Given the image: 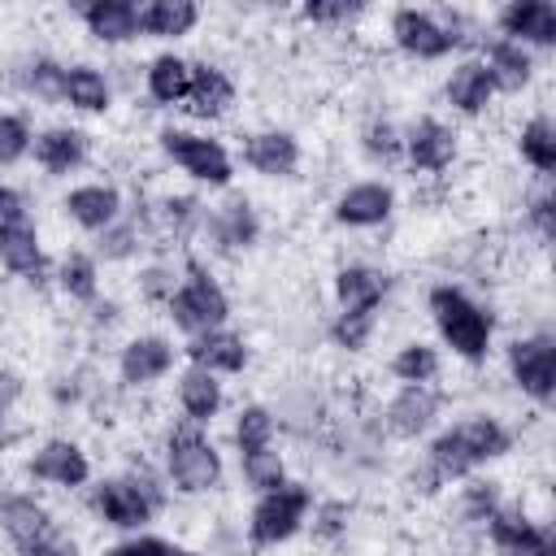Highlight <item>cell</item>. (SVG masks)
<instances>
[{
  "mask_svg": "<svg viewBox=\"0 0 556 556\" xmlns=\"http://www.w3.org/2000/svg\"><path fill=\"white\" fill-rule=\"evenodd\" d=\"M504 447H508L504 426L491 421V417H473V421H460L456 430H447V434L434 439V447H430V469H434V478H460V473H469L473 465L500 456Z\"/></svg>",
  "mask_w": 556,
  "mask_h": 556,
  "instance_id": "obj_1",
  "label": "cell"
},
{
  "mask_svg": "<svg viewBox=\"0 0 556 556\" xmlns=\"http://www.w3.org/2000/svg\"><path fill=\"white\" fill-rule=\"evenodd\" d=\"M430 313L443 330V339L460 352V356H482L486 352V339H491V317L469 300L460 295L456 287H434L430 291Z\"/></svg>",
  "mask_w": 556,
  "mask_h": 556,
  "instance_id": "obj_2",
  "label": "cell"
},
{
  "mask_svg": "<svg viewBox=\"0 0 556 556\" xmlns=\"http://www.w3.org/2000/svg\"><path fill=\"white\" fill-rule=\"evenodd\" d=\"M0 521H4L9 539L22 547V556H74V543H65V539L52 530L48 513H43L35 500H26V495L4 500Z\"/></svg>",
  "mask_w": 556,
  "mask_h": 556,
  "instance_id": "obj_3",
  "label": "cell"
},
{
  "mask_svg": "<svg viewBox=\"0 0 556 556\" xmlns=\"http://www.w3.org/2000/svg\"><path fill=\"white\" fill-rule=\"evenodd\" d=\"M187 274H191V278L169 295V317H174L182 330L204 334V330H213V326L226 317V295H222V287H217L200 265H191Z\"/></svg>",
  "mask_w": 556,
  "mask_h": 556,
  "instance_id": "obj_4",
  "label": "cell"
},
{
  "mask_svg": "<svg viewBox=\"0 0 556 556\" xmlns=\"http://www.w3.org/2000/svg\"><path fill=\"white\" fill-rule=\"evenodd\" d=\"M169 473L182 491H208L217 482L222 465H217V452L191 426H182L169 434Z\"/></svg>",
  "mask_w": 556,
  "mask_h": 556,
  "instance_id": "obj_5",
  "label": "cell"
},
{
  "mask_svg": "<svg viewBox=\"0 0 556 556\" xmlns=\"http://www.w3.org/2000/svg\"><path fill=\"white\" fill-rule=\"evenodd\" d=\"M304 508H308V491L304 486H274L261 495L256 513H252V539L256 543H278L287 534H295V526L304 521Z\"/></svg>",
  "mask_w": 556,
  "mask_h": 556,
  "instance_id": "obj_6",
  "label": "cell"
},
{
  "mask_svg": "<svg viewBox=\"0 0 556 556\" xmlns=\"http://www.w3.org/2000/svg\"><path fill=\"white\" fill-rule=\"evenodd\" d=\"M161 504V495H156V486L143 478H117V482H104L100 491H96V508H100V517L109 521V526H143L148 517H152V508Z\"/></svg>",
  "mask_w": 556,
  "mask_h": 556,
  "instance_id": "obj_7",
  "label": "cell"
},
{
  "mask_svg": "<svg viewBox=\"0 0 556 556\" xmlns=\"http://www.w3.org/2000/svg\"><path fill=\"white\" fill-rule=\"evenodd\" d=\"M165 152L195 178L204 182H226L230 178V156L222 152L217 139H200V135H187V130H165Z\"/></svg>",
  "mask_w": 556,
  "mask_h": 556,
  "instance_id": "obj_8",
  "label": "cell"
},
{
  "mask_svg": "<svg viewBox=\"0 0 556 556\" xmlns=\"http://www.w3.org/2000/svg\"><path fill=\"white\" fill-rule=\"evenodd\" d=\"M513 378L534 400H552V387H556V343L547 334L517 339L513 343Z\"/></svg>",
  "mask_w": 556,
  "mask_h": 556,
  "instance_id": "obj_9",
  "label": "cell"
},
{
  "mask_svg": "<svg viewBox=\"0 0 556 556\" xmlns=\"http://www.w3.org/2000/svg\"><path fill=\"white\" fill-rule=\"evenodd\" d=\"M391 35H395L400 48L413 52V56H443V52H452V48L460 43L456 26H439V22H434L430 13H421V9H400L395 22H391Z\"/></svg>",
  "mask_w": 556,
  "mask_h": 556,
  "instance_id": "obj_10",
  "label": "cell"
},
{
  "mask_svg": "<svg viewBox=\"0 0 556 556\" xmlns=\"http://www.w3.org/2000/svg\"><path fill=\"white\" fill-rule=\"evenodd\" d=\"M491 539H495L500 556H556V539L543 526L526 521L521 513H495Z\"/></svg>",
  "mask_w": 556,
  "mask_h": 556,
  "instance_id": "obj_11",
  "label": "cell"
},
{
  "mask_svg": "<svg viewBox=\"0 0 556 556\" xmlns=\"http://www.w3.org/2000/svg\"><path fill=\"white\" fill-rule=\"evenodd\" d=\"M0 261L13 274H26L30 282L43 274V252H39V239H35L26 217H13V222L0 226Z\"/></svg>",
  "mask_w": 556,
  "mask_h": 556,
  "instance_id": "obj_12",
  "label": "cell"
},
{
  "mask_svg": "<svg viewBox=\"0 0 556 556\" xmlns=\"http://www.w3.org/2000/svg\"><path fill=\"white\" fill-rule=\"evenodd\" d=\"M30 473L43 482H56V486H83L87 482V456L74 443L56 439V443L39 447V456L30 460Z\"/></svg>",
  "mask_w": 556,
  "mask_h": 556,
  "instance_id": "obj_13",
  "label": "cell"
},
{
  "mask_svg": "<svg viewBox=\"0 0 556 556\" xmlns=\"http://www.w3.org/2000/svg\"><path fill=\"white\" fill-rule=\"evenodd\" d=\"M504 30L513 35V43L534 39V43H552L556 39V9L543 0H517L504 9Z\"/></svg>",
  "mask_w": 556,
  "mask_h": 556,
  "instance_id": "obj_14",
  "label": "cell"
},
{
  "mask_svg": "<svg viewBox=\"0 0 556 556\" xmlns=\"http://www.w3.org/2000/svg\"><path fill=\"white\" fill-rule=\"evenodd\" d=\"M408 156H413L417 169H443L456 156V135L426 117L408 130Z\"/></svg>",
  "mask_w": 556,
  "mask_h": 556,
  "instance_id": "obj_15",
  "label": "cell"
},
{
  "mask_svg": "<svg viewBox=\"0 0 556 556\" xmlns=\"http://www.w3.org/2000/svg\"><path fill=\"white\" fill-rule=\"evenodd\" d=\"M243 156H248V165L261 169V174H291L295 161H300V148H295L291 135H282V130H265V135H252V139H248Z\"/></svg>",
  "mask_w": 556,
  "mask_h": 556,
  "instance_id": "obj_16",
  "label": "cell"
},
{
  "mask_svg": "<svg viewBox=\"0 0 556 556\" xmlns=\"http://www.w3.org/2000/svg\"><path fill=\"white\" fill-rule=\"evenodd\" d=\"M191 361H195V369H226V374H235V369H243V361H248V352H243V339L239 334H226V330H204L191 348Z\"/></svg>",
  "mask_w": 556,
  "mask_h": 556,
  "instance_id": "obj_17",
  "label": "cell"
},
{
  "mask_svg": "<svg viewBox=\"0 0 556 556\" xmlns=\"http://www.w3.org/2000/svg\"><path fill=\"white\" fill-rule=\"evenodd\" d=\"M434 408H439V395H434L430 387H404V391L395 395V404L387 408V426H391L395 434H421V430L430 426Z\"/></svg>",
  "mask_w": 556,
  "mask_h": 556,
  "instance_id": "obj_18",
  "label": "cell"
},
{
  "mask_svg": "<svg viewBox=\"0 0 556 556\" xmlns=\"http://www.w3.org/2000/svg\"><path fill=\"white\" fill-rule=\"evenodd\" d=\"M230 78L217 70V65H195L191 70V87H187V100H191V113L195 117H217L226 113L230 104Z\"/></svg>",
  "mask_w": 556,
  "mask_h": 556,
  "instance_id": "obj_19",
  "label": "cell"
},
{
  "mask_svg": "<svg viewBox=\"0 0 556 556\" xmlns=\"http://www.w3.org/2000/svg\"><path fill=\"white\" fill-rule=\"evenodd\" d=\"M391 213V191L378 182H361L339 200V222L348 226H378Z\"/></svg>",
  "mask_w": 556,
  "mask_h": 556,
  "instance_id": "obj_20",
  "label": "cell"
},
{
  "mask_svg": "<svg viewBox=\"0 0 556 556\" xmlns=\"http://www.w3.org/2000/svg\"><path fill=\"white\" fill-rule=\"evenodd\" d=\"M387 291V278L378 269H365V265H348L339 274V300H343V313H374L378 300Z\"/></svg>",
  "mask_w": 556,
  "mask_h": 556,
  "instance_id": "obj_21",
  "label": "cell"
},
{
  "mask_svg": "<svg viewBox=\"0 0 556 556\" xmlns=\"http://www.w3.org/2000/svg\"><path fill=\"white\" fill-rule=\"evenodd\" d=\"M169 361H174V348L165 339H135L122 352V378L126 382H152L169 369Z\"/></svg>",
  "mask_w": 556,
  "mask_h": 556,
  "instance_id": "obj_22",
  "label": "cell"
},
{
  "mask_svg": "<svg viewBox=\"0 0 556 556\" xmlns=\"http://www.w3.org/2000/svg\"><path fill=\"white\" fill-rule=\"evenodd\" d=\"M87 26L96 39L117 43V39H130L139 30V9L126 0H96V4H87Z\"/></svg>",
  "mask_w": 556,
  "mask_h": 556,
  "instance_id": "obj_23",
  "label": "cell"
},
{
  "mask_svg": "<svg viewBox=\"0 0 556 556\" xmlns=\"http://www.w3.org/2000/svg\"><path fill=\"white\" fill-rule=\"evenodd\" d=\"M65 208H70V217H74L78 226L104 230V226H113V217H117V191H113V187H78V191L65 200Z\"/></svg>",
  "mask_w": 556,
  "mask_h": 556,
  "instance_id": "obj_24",
  "label": "cell"
},
{
  "mask_svg": "<svg viewBox=\"0 0 556 556\" xmlns=\"http://www.w3.org/2000/svg\"><path fill=\"white\" fill-rule=\"evenodd\" d=\"M200 9L191 0H152L148 9H139V30L148 35H187L195 26Z\"/></svg>",
  "mask_w": 556,
  "mask_h": 556,
  "instance_id": "obj_25",
  "label": "cell"
},
{
  "mask_svg": "<svg viewBox=\"0 0 556 556\" xmlns=\"http://www.w3.org/2000/svg\"><path fill=\"white\" fill-rule=\"evenodd\" d=\"M83 152H87V139H83L78 130H43V135L35 139V161H39L43 169H52V174L74 169V165L83 161Z\"/></svg>",
  "mask_w": 556,
  "mask_h": 556,
  "instance_id": "obj_26",
  "label": "cell"
},
{
  "mask_svg": "<svg viewBox=\"0 0 556 556\" xmlns=\"http://www.w3.org/2000/svg\"><path fill=\"white\" fill-rule=\"evenodd\" d=\"M486 74H491V87H504V91L526 87V83H530V56H526V48H521V43H513V39L491 43Z\"/></svg>",
  "mask_w": 556,
  "mask_h": 556,
  "instance_id": "obj_27",
  "label": "cell"
},
{
  "mask_svg": "<svg viewBox=\"0 0 556 556\" xmlns=\"http://www.w3.org/2000/svg\"><path fill=\"white\" fill-rule=\"evenodd\" d=\"M491 74H486V65L482 61H465L452 78H447V100L456 104V109H465V113H478L486 100H491Z\"/></svg>",
  "mask_w": 556,
  "mask_h": 556,
  "instance_id": "obj_28",
  "label": "cell"
},
{
  "mask_svg": "<svg viewBox=\"0 0 556 556\" xmlns=\"http://www.w3.org/2000/svg\"><path fill=\"white\" fill-rule=\"evenodd\" d=\"M178 400H182L191 421H208L217 413V404H222V387H217V378L208 369H187L182 382H178Z\"/></svg>",
  "mask_w": 556,
  "mask_h": 556,
  "instance_id": "obj_29",
  "label": "cell"
},
{
  "mask_svg": "<svg viewBox=\"0 0 556 556\" xmlns=\"http://www.w3.org/2000/svg\"><path fill=\"white\" fill-rule=\"evenodd\" d=\"M213 235H217V243H226V248H248V243L256 239L252 204H248V200H226V204L213 213Z\"/></svg>",
  "mask_w": 556,
  "mask_h": 556,
  "instance_id": "obj_30",
  "label": "cell"
},
{
  "mask_svg": "<svg viewBox=\"0 0 556 556\" xmlns=\"http://www.w3.org/2000/svg\"><path fill=\"white\" fill-rule=\"evenodd\" d=\"M187 87H191V65H187V61H178V56L152 61V70H148V91H152V100H161V104L187 100Z\"/></svg>",
  "mask_w": 556,
  "mask_h": 556,
  "instance_id": "obj_31",
  "label": "cell"
},
{
  "mask_svg": "<svg viewBox=\"0 0 556 556\" xmlns=\"http://www.w3.org/2000/svg\"><path fill=\"white\" fill-rule=\"evenodd\" d=\"M61 96L70 100V104H78V109H104L109 104V83L96 74V70H87V65H74V70H65V78H61Z\"/></svg>",
  "mask_w": 556,
  "mask_h": 556,
  "instance_id": "obj_32",
  "label": "cell"
},
{
  "mask_svg": "<svg viewBox=\"0 0 556 556\" xmlns=\"http://www.w3.org/2000/svg\"><path fill=\"white\" fill-rule=\"evenodd\" d=\"M521 156H526L534 169H543V174L556 169V130H552L547 117H534V122L521 130Z\"/></svg>",
  "mask_w": 556,
  "mask_h": 556,
  "instance_id": "obj_33",
  "label": "cell"
},
{
  "mask_svg": "<svg viewBox=\"0 0 556 556\" xmlns=\"http://www.w3.org/2000/svg\"><path fill=\"white\" fill-rule=\"evenodd\" d=\"M391 369H395V378H404L408 387H426V382L434 378V369H439V356H434L426 343H408V348L391 361Z\"/></svg>",
  "mask_w": 556,
  "mask_h": 556,
  "instance_id": "obj_34",
  "label": "cell"
},
{
  "mask_svg": "<svg viewBox=\"0 0 556 556\" xmlns=\"http://www.w3.org/2000/svg\"><path fill=\"white\" fill-rule=\"evenodd\" d=\"M243 478H248L256 491H274V486H282V460H278V452H269V447L243 452Z\"/></svg>",
  "mask_w": 556,
  "mask_h": 556,
  "instance_id": "obj_35",
  "label": "cell"
},
{
  "mask_svg": "<svg viewBox=\"0 0 556 556\" xmlns=\"http://www.w3.org/2000/svg\"><path fill=\"white\" fill-rule=\"evenodd\" d=\"M269 434H274V417L265 408H243L239 413V426H235L239 456L243 452H256V447H269Z\"/></svg>",
  "mask_w": 556,
  "mask_h": 556,
  "instance_id": "obj_36",
  "label": "cell"
},
{
  "mask_svg": "<svg viewBox=\"0 0 556 556\" xmlns=\"http://www.w3.org/2000/svg\"><path fill=\"white\" fill-rule=\"evenodd\" d=\"M61 287L74 295V300H91L96 295V265L87 256H70L61 265Z\"/></svg>",
  "mask_w": 556,
  "mask_h": 556,
  "instance_id": "obj_37",
  "label": "cell"
},
{
  "mask_svg": "<svg viewBox=\"0 0 556 556\" xmlns=\"http://www.w3.org/2000/svg\"><path fill=\"white\" fill-rule=\"evenodd\" d=\"M26 143H30V130H26V122H22V117H9V113H0V165L17 161V156L26 152Z\"/></svg>",
  "mask_w": 556,
  "mask_h": 556,
  "instance_id": "obj_38",
  "label": "cell"
},
{
  "mask_svg": "<svg viewBox=\"0 0 556 556\" xmlns=\"http://www.w3.org/2000/svg\"><path fill=\"white\" fill-rule=\"evenodd\" d=\"M369 326H374V313H339L334 321V339L343 348H361L369 339Z\"/></svg>",
  "mask_w": 556,
  "mask_h": 556,
  "instance_id": "obj_39",
  "label": "cell"
},
{
  "mask_svg": "<svg viewBox=\"0 0 556 556\" xmlns=\"http://www.w3.org/2000/svg\"><path fill=\"white\" fill-rule=\"evenodd\" d=\"M365 148H369L374 156L391 161V156L400 152V130H395L391 122H378V126H369V130H365Z\"/></svg>",
  "mask_w": 556,
  "mask_h": 556,
  "instance_id": "obj_40",
  "label": "cell"
},
{
  "mask_svg": "<svg viewBox=\"0 0 556 556\" xmlns=\"http://www.w3.org/2000/svg\"><path fill=\"white\" fill-rule=\"evenodd\" d=\"M109 556H187V552L174 547V543H165V539H135V543L113 547Z\"/></svg>",
  "mask_w": 556,
  "mask_h": 556,
  "instance_id": "obj_41",
  "label": "cell"
},
{
  "mask_svg": "<svg viewBox=\"0 0 556 556\" xmlns=\"http://www.w3.org/2000/svg\"><path fill=\"white\" fill-rule=\"evenodd\" d=\"M465 513H469L473 521H491V517H495V491L482 486V482L469 486V491H465Z\"/></svg>",
  "mask_w": 556,
  "mask_h": 556,
  "instance_id": "obj_42",
  "label": "cell"
},
{
  "mask_svg": "<svg viewBox=\"0 0 556 556\" xmlns=\"http://www.w3.org/2000/svg\"><path fill=\"white\" fill-rule=\"evenodd\" d=\"M61 78H65V70H56L52 61H35V70H30V87L39 96H61Z\"/></svg>",
  "mask_w": 556,
  "mask_h": 556,
  "instance_id": "obj_43",
  "label": "cell"
},
{
  "mask_svg": "<svg viewBox=\"0 0 556 556\" xmlns=\"http://www.w3.org/2000/svg\"><path fill=\"white\" fill-rule=\"evenodd\" d=\"M130 248H135V226H104V235H100L104 256H126Z\"/></svg>",
  "mask_w": 556,
  "mask_h": 556,
  "instance_id": "obj_44",
  "label": "cell"
},
{
  "mask_svg": "<svg viewBox=\"0 0 556 556\" xmlns=\"http://www.w3.org/2000/svg\"><path fill=\"white\" fill-rule=\"evenodd\" d=\"M304 13H308L313 22H339V17H352L356 4H348V0H313Z\"/></svg>",
  "mask_w": 556,
  "mask_h": 556,
  "instance_id": "obj_45",
  "label": "cell"
},
{
  "mask_svg": "<svg viewBox=\"0 0 556 556\" xmlns=\"http://www.w3.org/2000/svg\"><path fill=\"white\" fill-rule=\"evenodd\" d=\"M17 391H22V382L9 374V369H0V421H4V413L13 408V400H17Z\"/></svg>",
  "mask_w": 556,
  "mask_h": 556,
  "instance_id": "obj_46",
  "label": "cell"
},
{
  "mask_svg": "<svg viewBox=\"0 0 556 556\" xmlns=\"http://www.w3.org/2000/svg\"><path fill=\"white\" fill-rule=\"evenodd\" d=\"M530 217H534V226H539V235H543V239H552V195H543V200H534V208H530Z\"/></svg>",
  "mask_w": 556,
  "mask_h": 556,
  "instance_id": "obj_47",
  "label": "cell"
},
{
  "mask_svg": "<svg viewBox=\"0 0 556 556\" xmlns=\"http://www.w3.org/2000/svg\"><path fill=\"white\" fill-rule=\"evenodd\" d=\"M13 217H22V200H17V191H9V187L0 182V226L13 222Z\"/></svg>",
  "mask_w": 556,
  "mask_h": 556,
  "instance_id": "obj_48",
  "label": "cell"
},
{
  "mask_svg": "<svg viewBox=\"0 0 556 556\" xmlns=\"http://www.w3.org/2000/svg\"><path fill=\"white\" fill-rule=\"evenodd\" d=\"M143 291L148 295H174V282H169V274H161V269H152V274H143Z\"/></svg>",
  "mask_w": 556,
  "mask_h": 556,
  "instance_id": "obj_49",
  "label": "cell"
}]
</instances>
